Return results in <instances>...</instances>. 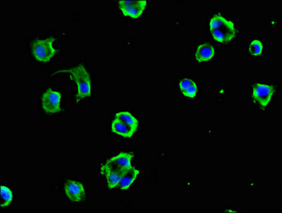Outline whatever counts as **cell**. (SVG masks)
Here are the masks:
<instances>
[{"label": "cell", "mask_w": 282, "mask_h": 213, "mask_svg": "<svg viewBox=\"0 0 282 213\" xmlns=\"http://www.w3.org/2000/svg\"><path fill=\"white\" fill-rule=\"evenodd\" d=\"M275 88L272 85L257 83L253 87V97L261 106L265 107L272 100Z\"/></svg>", "instance_id": "8992f818"}, {"label": "cell", "mask_w": 282, "mask_h": 213, "mask_svg": "<svg viewBox=\"0 0 282 213\" xmlns=\"http://www.w3.org/2000/svg\"><path fill=\"white\" fill-rule=\"evenodd\" d=\"M179 88L184 95L190 98H194L197 94V85L190 79H183L179 83Z\"/></svg>", "instance_id": "4fadbf2b"}, {"label": "cell", "mask_w": 282, "mask_h": 213, "mask_svg": "<svg viewBox=\"0 0 282 213\" xmlns=\"http://www.w3.org/2000/svg\"><path fill=\"white\" fill-rule=\"evenodd\" d=\"M210 29L214 39L220 43L230 42L236 35V28L233 22L220 14L212 17L210 21Z\"/></svg>", "instance_id": "7a4b0ae2"}, {"label": "cell", "mask_w": 282, "mask_h": 213, "mask_svg": "<svg viewBox=\"0 0 282 213\" xmlns=\"http://www.w3.org/2000/svg\"><path fill=\"white\" fill-rule=\"evenodd\" d=\"M101 173L106 178L107 185H108V189H110L119 186L123 176L122 173L116 170L110 169L108 167L105 166L104 164H102L101 166Z\"/></svg>", "instance_id": "ba28073f"}, {"label": "cell", "mask_w": 282, "mask_h": 213, "mask_svg": "<svg viewBox=\"0 0 282 213\" xmlns=\"http://www.w3.org/2000/svg\"><path fill=\"white\" fill-rule=\"evenodd\" d=\"M140 170L132 167L127 173L123 175L119 186L121 190H127L134 183L135 179L139 175Z\"/></svg>", "instance_id": "7c38bea8"}, {"label": "cell", "mask_w": 282, "mask_h": 213, "mask_svg": "<svg viewBox=\"0 0 282 213\" xmlns=\"http://www.w3.org/2000/svg\"><path fill=\"white\" fill-rule=\"evenodd\" d=\"M54 37L36 39L31 44V50L36 60L39 62L48 63L56 54L57 49L53 47Z\"/></svg>", "instance_id": "3957f363"}, {"label": "cell", "mask_w": 282, "mask_h": 213, "mask_svg": "<svg viewBox=\"0 0 282 213\" xmlns=\"http://www.w3.org/2000/svg\"><path fill=\"white\" fill-rule=\"evenodd\" d=\"M60 73H67L71 80L77 85L75 102L79 103L82 99L90 97L92 95V82L89 72L83 64H79L70 69H64L55 72L51 76Z\"/></svg>", "instance_id": "6da1fadb"}, {"label": "cell", "mask_w": 282, "mask_h": 213, "mask_svg": "<svg viewBox=\"0 0 282 213\" xmlns=\"http://www.w3.org/2000/svg\"><path fill=\"white\" fill-rule=\"evenodd\" d=\"M13 200V194L12 190L5 186H1V206L7 207L12 203Z\"/></svg>", "instance_id": "9a60e30c"}, {"label": "cell", "mask_w": 282, "mask_h": 213, "mask_svg": "<svg viewBox=\"0 0 282 213\" xmlns=\"http://www.w3.org/2000/svg\"><path fill=\"white\" fill-rule=\"evenodd\" d=\"M65 193L71 201L80 202L85 198V189L83 184L70 180L65 185Z\"/></svg>", "instance_id": "52a82bcc"}, {"label": "cell", "mask_w": 282, "mask_h": 213, "mask_svg": "<svg viewBox=\"0 0 282 213\" xmlns=\"http://www.w3.org/2000/svg\"><path fill=\"white\" fill-rule=\"evenodd\" d=\"M61 94L55 90H47L43 94L42 97V107L44 111L48 114H56L61 111Z\"/></svg>", "instance_id": "5b68a950"}, {"label": "cell", "mask_w": 282, "mask_h": 213, "mask_svg": "<svg viewBox=\"0 0 282 213\" xmlns=\"http://www.w3.org/2000/svg\"><path fill=\"white\" fill-rule=\"evenodd\" d=\"M134 157V154L132 152H121L118 155L113 156L109 160L113 164L125 168V169H130L132 167V159Z\"/></svg>", "instance_id": "8fae6325"}, {"label": "cell", "mask_w": 282, "mask_h": 213, "mask_svg": "<svg viewBox=\"0 0 282 213\" xmlns=\"http://www.w3.org/2000/svg\"><path fill=\"white\" fill-rule=\"evenodd\" d=\"M262 43L259 40H254L251 42L249 47V51L253 56H258L261 54L263 51Z\"/></svg>", "instance_id": "2e32d148"}, {"label": "cell", "mask_w": 282, "mask_h": 213, "mask_svg": "<svg viewBox=\"0 0 282 213\" xmlns=\"http://www.w3.org/2000/svg\"><path fill=\"white\" fill-rule=\"evenodd\" d=\"M214 54L215 50L212 45L209 44H201L196 49L195 58L198 62H205L212 60L214 58Z\"/></svg>", "instance_id": "30bf717a"}, {"label": "cell", "mask_w": 282, "mask_h": 213, "mask_svg": "<svg viewBox=\"0 0 282 213\" xmlns=\"http://www.w3.org/2000/svg\"><path fill=\"white\" fill-rule=\"evenodd\" d=\"M111 129L113 133L125 138H130L135 132L134 129L116 118L111 122Z\"/></svg>", "instance_id": "9c48e42d"}, {"label": "cell", "mask_w": 282, "mask_h": 213, "mask_svg": "<svg viewBox=\"0 0 282 213\" xmlns=\"http://www.w3.org/2000/svg\"><path fill=\"white\" fill-rule=\"evenodd\" d=\"M147 5L146 0H121L119 9L124 16L137 19L141 17Z\"/></svg>", "instance_id": "277c9868"}, {"label": "cell", "mask_w": 282, "mask_h": 213, "mask_svg": "<svg viewBox=\"0 0 282 213\" xmlns=\"http://www.w3.org/2000/svg\"><path fill=\"white\" fill-rule=\"evenodd\" d=\"M115 118L119 119V120L123 121V122L125 123V124H127V125L129 126V127L134 129L135 132H136L137 129H138V119H137L131 113H129V112H119V113L116 114V117H115Z\"/></svg>", "instance_id": "5bb4252c"}]
</instances>
